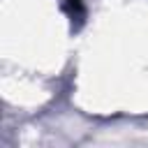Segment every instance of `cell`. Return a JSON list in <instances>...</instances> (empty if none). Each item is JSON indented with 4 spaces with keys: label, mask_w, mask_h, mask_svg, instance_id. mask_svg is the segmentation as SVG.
I'll return each mask as SVG.
<instances>
[{
    "label": "cell",
    "mask_w": 148,
    "mask_h": 148,
    "mask_svg": "<svg viewBox=\"0 0 148 148\" xmlns=\"http://www.w3.org/2000/svg\"><path fill=\"white\" fill-rule=\"evenodd\" d=\"M69 5H72V7H76V9L81 12V0H69Z\"/></svg>",
    "instance_id": "6da1fadb"
}]
</instances>
